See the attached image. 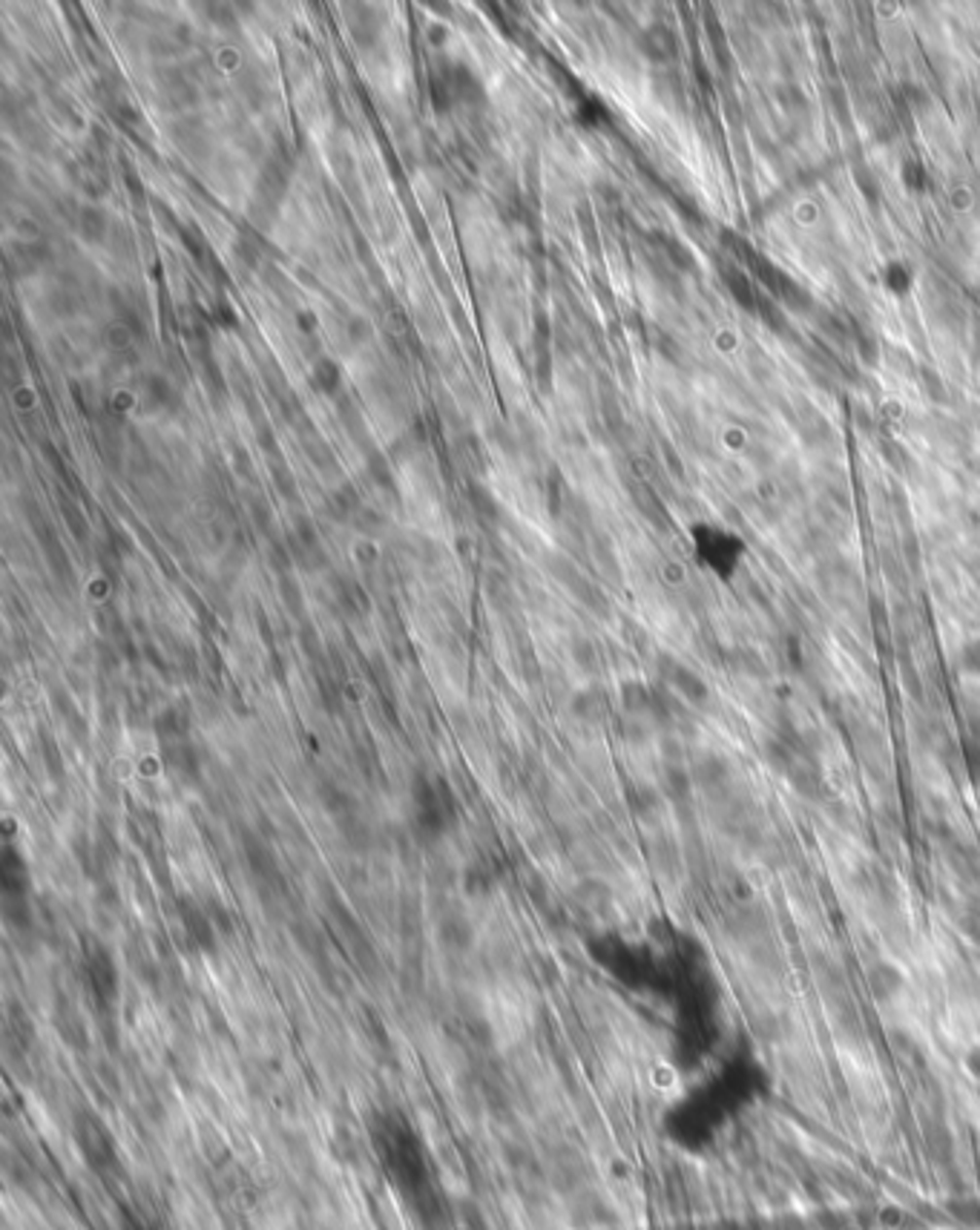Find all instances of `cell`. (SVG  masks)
<instances>
[{"label":"cell","mask_w":980,"mask_h":1230,"mask_svg":"<svg viewBox=\"0 0 980 1230\" xmlns=\"http://www.w3.org/2000/svg\"><path fill=\"white\" fill-rule=\"evenodd\" d=\"M412 800H415V808H412V822H415V828H417V834L423 837V840H434V837H440L443 834V828H446V822L454 816V802H452V791L443 785V782H437V779H420L417 785H415V791H412Z\"/></svg>","instance_id":"cell-1"},{"label":"cell","mask_w":980,"mask_h":1230,"mask_svg":"<svg viewBox=\"0 0 980 1230\" xmlns=\"http://www.w3.org/2000/svg\"><path fill=\"white\" fill-rule=\"evenodd\" d=\"M722 282H725V288L731 291V297L736 300V306L747 308V310H756V308H759V297H756V291H753V285H750V279H747V273H744V271H739V268H728V271H722Z\"/></svg>","instance_id":"cell-11"},{"label":"cell","mask_w":980,"mask_h":1230,"mask_svg":"<svg viewBox=\"0 0 980 1230\" xmlns=\"http://www.w3.org/2000/svg\"><path fill=\"white\" fill-rule=\"evenodd\" d=\"M87 978H90L92 995L98 1000H110L116 995L119 975H116V969H113V963H110V958L104 952H92L87 958Z\"/></svg>","instance_id":"cell-7"},{"label":"cell","mask_w":980,"mask_h":1230,"mask_svg":"<svg viewBox=\"0 0 980 1230\" xmlns=\"http://www.w3.org/2000/svg\"><path fill=\"white\" fill-rule=\"evenodd\" d=\"M641 53L650 58V61L656 63H668L673 61L675 55H678V41H675V35L668 29V26H662V23H656V26H650V29H644V35H641Z\"/></svg>","instance_id":"cell-8"},{"label":"cell","mask_w":980,"mask_h":1230,"mask_svg":"<svg viewBox=\"0 0 980 1230\" xmlns=\"http://www.w3.org/2000/svg\"><path fill=\"white\" fill-rule=\"evenodd\" d=\"M883 285H886L891 294L903 297V294L912 288V271H909L903 262H891V265H886V268H883Z\"/></svg>","instance_id":"cell-14"},{"label":"cell","mask_w":980,"mask_h":1230,"mask_svg":"<svg viewBox=\"0 0 980 1230\" xmlns=\"http://www.w3.org/2000/svg\"><path fill=\"white\" fill-rule=\"evenodd\" d=\"M963 1069H966V1075H969L972 1081H978L980 1084V1041L966 1049V1055H963Z\"/></svg>","instance_id":"cell-21"},{"label":"cell","mask_w":980,"mask_h":1230,"mask_svg":"<svg viewBox=\"0 0 980 1230\" xmlns=\"http://www.w3.org/2000/svg\"><path fill=\"white\" fill-rule=\"evenodd\" d=\"M868 989L877 1000H894L906 989V972L891 960H877L868 966Z\"/></svg>","instance_id":"cell-4"},{"label":"cell","mask_w":980,"mask_h":1230,"mask_svg":"<svg viewBox=\"0 0 980 1230\" xmlns=\"http://www.w3.org/2000/svg\"><path fill=\"white\" fill-rule=\"evenodd\" d=\"M690 777L693 785L702 788V794L713 797V800H725L731 785H734V768L728 762V756L722 753H705L690 765Z\"/></svg>","instance_id":"cell-2"},{"label":"cell","mask_w":980,"mask_h":1230,"mask_svg":"<svg viewBox=\"0 0 980 1230\" xmlns=\"http://www.w3.org/2000/svg\"><path fill=\"white\" fill-rule=\"evenodd\" d=\"M777 92V98H780V104L791 113V110H805L808 107V101H805V95H802V90L794 87V84H782V87H777L774 90Z\"/></svg>","instance_id":"cell-18"},{"label":"cell","mask_w":980,"mask_h":1230,"mask_svg":"<svg viewBox=\"0 0 980 1230\" xmlns=\"http://www.w3.org/2000/svg\"><path fill=\"white\" fill-rule=\"evenodd\" d=\"M958 668H961L963 676L978 678L980 681V638H969V641L961 644V650H958Z\"/></svg>","instance_id":"cell-15"},{"label":"cell","mask_w":980,"mask_h":1230,"mask_svg":"<svg viewBox=\"0 0 980 1230\" xmlns=\"http://www.w3.org/2000/svg\"><path fill=\"white\" fill-rule=\"evenodd\" d=\"M633 808L638 814H653V811L662 808V794L653 791V788H635L633 791Z\"/></svg>","instance_id":"cell-17"},{"label":"cell","mask_w":980,"mask_h":1230,"mask_svg":"<svg viewBox=\"0 0 980 1230\" xmlns=\"http://www.w3.org/2000/svg\"><path fill=\"white\" fill-rule=\"evenodd\" d=\"M969 575H972V581H975V584H978V587H980V555H978V558H972V561H969Z\"/></svg>","instance_id":"cell-22"},{"label":"cell","mask_w":980,"mask_h":1230,"mask_svg":"<svg viewBox=\"0 0 980 1230\" xmlns=\"http://www.w3.org/2000/svg\"><path fill=\"white\" fill-rule=\"evenodd\" d=\"M903 185L909 187L912 193H926L928 190V176H926V170L920 167L918 162H906L903 164Z\"/></svg>","instance_id":"cell-19"},{"label":"cell","mask_w":980,"mask_h":1230,"mask_svg":"<svg viewBox=\"0 0 980 1230\" xmlns=\"http://www.w3.org/2000/svg\"><path fill=\"white\" fill-rule=\"evenodd\" d=\"M662 785H665V797L675 805H687L690 797H693V777H690V768H684V765H678V762H671L668 768H665V779H662Z\"/></svg>","instance_id":"cell-9"},{"label":"cell","mask_w":980,"mask_h":1230,"mask_svg":"<svg viewBox=\"0 0 980 1230\" xmlns=\"http://www.w3.org/2000/svg\"><path fill=\"white\" fill-rule=\"evenodd\" d=\"M920 377H923V391L931 397V403H946L949 400V388H946V382L934 371L920 369Z\"/></svg>","instance_id":"cell-16"},{"label":"cell","mask_w":980,"mask_h":1230,"mask_svg":"<svg viewBox=\"0 0 980 1230\" xmlns=\"http://www.w3.org/2000/svg\"><path fill=\"white\" fill-rule=\"evenodd\" d=\"M731 665H734V670H739V673H744V676H750V678L768 676V668H765V662H762V656H759L756 650H744V647H739V650L731 653Z\"/></svg>","instance_id":"cell-13"},{"label":"cell","mask_w":980,"mask_h":1230,"mask_svg":"<svg viewBox=\"0 0 980 1230\" xmlns=\"http://www.w3.org/2000/svg\"><path fill=\"white\" fill-rule=\"evenodd\" d=\"M785 779L791 782V788L797 791L802 800H819L822 791H825L822 771L817 768V762L811 756H797V762L791 765V771L785 774Z\"/></svg>","instance_id":"cell-6"},{"label":"cell","mask_w":980,"mask_h":1230,"mask_svg":"<svg viewBox=\"0 0 980 1230\" xmlns=\"http://www.w3.org/2000/svg\"><path fill=\"white\" fill-rule=\"evenodd\" d=\"M656 702H659V693L653 687H647L644 681H624L621 684V707H624L627 716L653 722Z\"/></svg>","instance_id":"cell-5"},{"label":"cell","mask_w":980,"mask_h":1230,"mask_svg":"<svg viewBox=\"0 0 980 1230\" xmlns=\"http://www.w3.org/2000/svg\"><path fill=\"white\" fill-rule=\"evenodd\" d=\"M883 457L894 466V469H909V452H903L897 443H883Z\"/></svg>","instance_id":"cell-20"},{"label":"cell","mask_w":980,"mask_h":1230,"mask_svg":"<svg viewBox=\"0 0 980 1230\" xmlns=\"http://www.w3.org/2000/svg\"><path fill=\"white\" fill-rule=\"evenodd\" d=\"M572 710H575V716H578V719H584V722H601V719H604L607 705H604V696H601L599 690H584V693H578V696H575Z\"/></svg>","instance_id":"cell-12"},{"label":"cell","mask_w":980,"mask_h":1230,"mask_svg":"<svg viewBox=\"0 0 980 1230\" xmlns=\"http://www.w3.org/2000/svg\"><path fill=\"white\" fill-rule=\"evenodd\" d=\"M662 678H665V684L671 687L675 699H681L693 707H702V705L710 702V684L681 662L662 659Z\"/></svg>","instance_id":"cell-3"},{"label":"cell","mask_w":980,"mask_h":1230,"mask_svg":"<svg viewBox=\"0 0 980 1230\" xmlns=\"http://www.w3.org/2000/svg\"><path fill=\"white\" fill-rule=\"evenodd\" d=\"M949 865L961 874V880L978 883L980 880V854L966 843H949Z\"/></svg>","instance_id":"cell-10"}]
</instances>
